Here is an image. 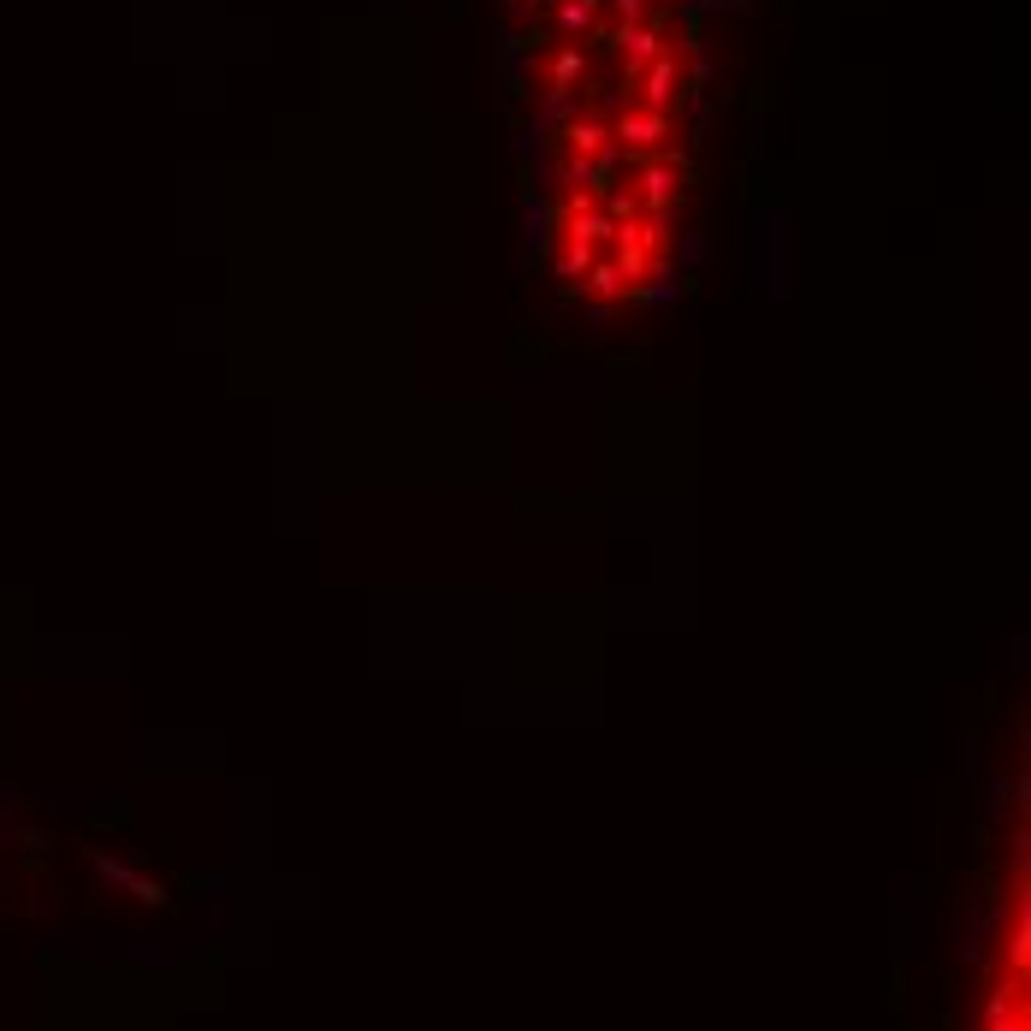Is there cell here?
Returning a JSON list of instances; mask_svg holds the SVG:
<instances>
[{"mask_svg": "<svg viewBox=\"0 0 1031 1031\" xmlns=\"http://www.w3.org/2000/svg\"><path fill=\"white\" fill-rule=\"evenodd\" d=\"M664 125L671 119H664L658 107H641V113H622V119L611 125V137L622 142V149H652V142L664 137Z\"/></svg>", "mask_w": 1031, "mask_h": 1031, "instance_id": "1", "label": "cell"}, {"mask_svg": "<svg viewBox=\"0 0 1031 1031\" xmlns=\"http://www.w3.org/2000/svg\"><path fill=\"white\" fill-rule=\"evenodd\" d=\"M641 202L652 208V220H664V214L676 208V167H671V161L646 167V179H641ZM641 202H634V208H641Z\"/></svg>", "mask_w": 1031, "mask_h": 1031, "instance_id": "2", "label": "cell"}, {"mask_svg": "<svg viewBox=\"0 0 1031 1031\" xmlns=\"http://www.w3.org/2000/svg\"><path fill=\"white\" fill-rule=\"evenodd\" d=\"M617 12H622V24H641V12H646V0H617Z\"/></svg>", "mask_w": 1031, "mask_h": 1031, "instance_id": "8", "label": "cell"}, {"mask_svg": "<svg viewBox=\"0 0 1031 1031\" xmlns=\"http://www.w3.org/2000/svg\"><path fill=\"white\" fill-rule=\"evenodd\" d=\"M593 12H599V0H563V31H587Z\"/></svg>", "mask_w": 1031, "mask_h": 1031, "instance_id": "7", "label": "cell"}, {"mask_svg": "<svg viewBox=\"0 0 1031 1031\" xmlns=\"http://www.w3.org/2000/svg\"><path fill=\"white\" fill-rule=\"evenodd\" d=\"M575 71H581V48H563L558 60H551V90H570Z\"/></svg>", "mask_w": 1031, "mask_h": 1031, "instance_id": "6", "label": "cell"}, {"mask_svg": "<svg viewBox=\"0 0 1031 1031\" xmlns=\"http://www.w3.org/2000/svg\"><path fill=\"white\" fill-rule=\"evenodd\" d=\"M587 267H593V250L563 231V243H558V279H587Z\"/></svg>", "mask_w": 1031, "mask_h": 1031, "instance_id": "5", "label": "cell"}, {"mask_svg": "<svg viewBox=\"0 0 1031 1031\" xmlns=\"http://www.w3.org/2000/svg\"><path fill=\"white\" fill-rule=\"evenodd\" d=\"M563 142L575 149V161H599V154H611V130H605L599 119H575L570 130H563Z\"/></svg>", "mask_w": 1031, "mask_h": 1031, "instance_id": "4", "label": "cell"}, {"mask_svg": "<svg viewBox=\"0 0 1031 1031\" xmlns=\"http://www.w3.org/2000/svg\"><path fill=\"white\" fill-rule=\"evenodd\" d=\"M681 90V66H676V54H658V60H646V107H671Z\"/></svg>", "mask_w": 1031, "mask_h": 1031, "instance_id": "3", "label": "cell"}]
</instances>
